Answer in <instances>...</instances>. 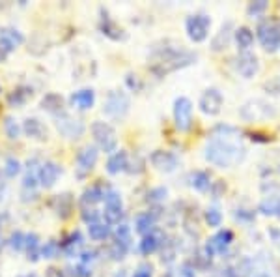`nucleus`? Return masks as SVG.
Returning a JSON list of instances; mask_svg holds the SVG:
<instances>
[{
  "mask_svg": "<svg viewBox=\"0 0 280 277\" xmlns=\"http://www.w3.org/2000/svg\"><path fill=\"white\" fill-rule=\"evenodd\" d=\"M125 251H127V245L116 240V242L112 244V247H110V255H112V259H116V261H118V259H124Z\"/></svg>",
  "mask_w": 280,
  "mask_h": 277,
  "instance_id": "e433bc0d",
  "label": "nucleus"
},
{
  "mask_svg": "<svg viewBox=\"0 0 280 277\" xmlns=\"http://www.w3.org/2000/svg\"><path fill=\"white\" fill-rule=\"evenodd\" d=\"M150 161L151 165L161 171V173H172L178 168V158L176 154L172 152H167V150H155V152L150 156Z\"/></svg>",
  "mask_w": 280,
  "mask_h": 277,
  "instance_id": "4468645a",
  "label": "nucleus"
},
{
  "mask_svg": "<svg viewBox=\"0 0 280 277\" xmlns=\"http://www.w3.org/2000/svg\"><path fill=\"white\" fill-rule=\"evenodd\" d=\"M25 41L22 38V34L13 27H4L0 28V49L6 51V53H10V51L17 49L19 45Z\"/></svg>",
  "mask_w": 280,
  "mask_h": 277,
  "instance_id": "2eb2a0df",
  "label": "nucleus"
},
{
  "mask_svg": "<svg viewBox=\"0 0 280 277\" xmlns=\"http://www.w3.org/2000/svg\"><path fill=\"white\" fill-rule=\"evenodd\" d=\"M62 105H64V99L60 98L58 94H47V96L41 99V107H43L45 111H51V113L62 111Z\"/></svg>",
  "mask_w": 280,
  "mask_h": 277,
  "instance_id": "a878e982",
  "label": "nucleus"
},
{
  "mask_svg": "<svg viewBox=\"0 0 280 277\" xmlns=\"http://www.w3.org/2000/svg\"><path fill=\"white\" fill-rule=\"evenodd\" d=\"M222 103H224V98H222L221 90H217V88H207V90L200 96L198 107H200V111L204 114H207V116H217V114L221 113Z\"/></svg>",
  "mask_w": 280,
  "mask_h": 277,
  "instance_id": "1a4fd4ad",
  "label": "nucleus"
},
{
  "mask_svg": "<svg viewBox=\"0 0 280 277\" xmlns=\"http://www.w3.org/2000/svg\"><path fill=\"white\" fill-rule=\"evenodd\" d=\"M258 39L267 53H275L280 47V23L265 19L258 25Z\"/></svg>",
  "mask_w": 280,
  "mask_h": 277,
  "instance_id": "7ed1b4c3",
  "label": "nucleus"
},
{
  "mask_svg": "<svg viewBox=\"0 0 280 277\" xmlns=\"http://www.w3.org/2000/svg\"><path fill=\"white\" fill-rule=\"evenodd\" d=\"M205 221H207V225L213 228L221 227L222 223V214L217 210V208H207L205 210Z\"/></svg>",
  "mask_w": 280,
  "mask_h": 277,
  "instance_id": "2f4dec72",
  "label": "nucleus"
},
{
  "mask_svg": "<svg viewBox=\"0 0 280 277\" xmlns=\"http://www.w3.org/2000/svg\"><path fill=\"white\" fill-rule=\"evenodd\" d=\"M196 60V55L194 53H189V51L178 49V47H165L162 49H157L153 53V62H151L150 70L155 73L157 77H165L172 71L179 70V68H185V66L193 64Z\"/></svg>",
  "mask_w": 280,
  "mask_h": 277,
  "instance_id": "f03ea898",
  "label": "nucleus"
},
{
  "mask_svg": "<svg viewBox=\"0 0 280 277\" xmlns=\"http://www.w3.org/2000/svg\"><path fill=\"white\" fill-rule=\"evenodd\" d=\"M234 36H236V45L237 49L241 51V53H247L250 47H252L254 44V32L250 30L248 27H239L234 32Z\"/></svg>",
  "mask_w": 280,
  "mask_h": 277,
  "instance_id": "6ab92c4d",
  "label": "nucleus"
},
{
  "mask_svg": "<svg viewBox=\"0 0 280 277\" xmlns=\"http://www.w3.org/2000/svg\"><path fill=\"white\" fill-rule=\"evenodd\" d=\"M25 247L28 251V259H32L36 261L38 259V247H39V242H38V236L36 234H28L27 238H25Z\"/></svg>",
  "mask_w": 280,
  "mask_h": 277,
  "instance_id": "c756f323",
  "label": "nucleus"
},
{
  "mask_svg": "<svg viewBox=\"0 0 280 277\" xmlns=\"http://www.w3.org/2000/svg\"><path fill=\"white\" fill-rule=\"evenodd\" d=\"M133 277H151V272H146V270H138Z\"/></svg>",
  "mask_w": 280,
  "mask_h": 277,
  "instance_id": "a18cd8bd",
  "label": "nucleus"
},
{
  "mask_svg": "<svg viewBox=\"0 0 280 277\" xmlns=\"http://www.w3.org/2000/svg\"><path fill=\"white\" fill-rule=\"evenodd\" d=\"M30 96H32V90H28V88H17V90H13V94L10 96V103L19 107V105L25 103Z\"/></svg>",
  "mask_w": 280,
  "mask_h": 277,
  "instance_id": "7c9ffc66",
  "label": "nucleus"
},
{
  "mask_svg": "<svg viewBox=\"0 0 280 277\" xmlns=\"http://www.w3.org/2000/svg\"><path fill=\"white\" fill-rule=\"evenodd\" d=\"M222 131L221 135H213L211 141L207 142V146L204 150L205 161H209L211 165H215L219 168H230L239 165L247 156L245 146H241V142L237 141L236 130L230 125L219 127Z\"/></svg>",
  "mask_w": 280,
  "mask_h": 277,
  "instance_id": "f257e3e1",
  "label": "nucleus"
},
{
  "mask_svg": "<svg viewBox=\"0 0 280 277\" xmlns=\"http://www.w3.org/2000/svg\"><path fill=\"white\" fill-rule=\"evenodd\" d=\"M19 173H21V163H19L15 158H10L8 161H6V174L13 178V176Z\"/></svg>",
  "mask_w": 280,
  "mask_h": 277,
  "instance_id": "c9c22d12",
  "label": "nucleus"
},
{
  "mask_svg": "<svg viewBox=\"0 0 280 277\" xmlns=\"http://www.w3.org/2000/svg\"><path fill=\"white\" fill-rule=\"evenodd\" d=\"M129 98L120 90H112L108 92L105 103H103V113L107 114L108 118L120 120L124 118L125 114L129 113Z\"/></svg>",
  "mask_w": 280,
  "mask_h": 277,
  "instance_id": "39448f33",
  "label": "nucleus"
},
{
  "mask_svg": "<svg viewBox=\"0 0 280 277\" xmlns=\"http://www.w3.org/2000/svg\"><path fill=\"white\" fill-rule=\"evenodd\" d=\"M136 232L142 234V236H148V234L153 232V218L150 214H140L136 218Z\"/></svg>",
  "mask_w": 280,
  "mask_h": 277,
  "instance_id": "393cba45",
  "label": "nucleus"
},
{
  "mask_svg": "<svg viewBox=\"0 0 280 277\" xmlns=\"http://www.w3.org/2000/svg\"><path fill=\"white\" fill-rule=\"evenodd\" d=\"M94 255H96L94 251H84V253H82V261H84V262L94 261Z\"/></svg>",
  "mask_w": 280,
  "mask_h": 277,
  "instance_id": "c03bdc74",
  "label": "nucleus"
},
{
  "mask_svg": "<svg viewBox=\"0 0 280 277\" xmlns=\"http://www.w3.org/2000/svg\"><path fill=\"white\" fill-rule=\"evenodd\" d=\"M209 28H211V19L204 13H196V15H191L185 21V30H187V36L191 41L194 44H202L204 39H207L209 36Z\"/></svg>",
  "mask_w": 280,
  "mask_h": 277,
  "instance_id": "423d86ee",
  "label": "nucleus"
},
{
  "mask_svg": "<svg viewBox=\"0 0 280 277\" xmlns=\"http://www.w3.org/2000/svg\"><path fill=\"white\" fill-rule=\"evenodd\" d=\"M25 234L22 232H15L13 236H11V242H10V245L13 247V249H22L25 247Z\"/></svg>",
  "mask_w": 280,
  "mask_h": 277,
  "instance_id": "4c0bfd02",
  "label": "nucleus"
},
{
  "mask_svg": "<svg viewBox=\"0 0 280 277\" xmlns=\"http://www.w3.org/2000/svg\"><path fill=\"white\" fill-rule=\"evenodd\" d=\"M278 173H280V165H278Z\"/></svg>",
  "mask_w": 280,
  "mask_h": 277,
  "instance_id": "8fccbe9b",
  "label": "nucleus"
},
{
  "mask_svg": "<svg viewBox=\"0 0 280 277\" xmlns=\"http://www.w3.org/2000/svg\"><path fill=\"white\" fill-rule=\"evenodd\" d=\"M234 242V232L232 230H219V232L213 236V238L207 242V245H205V255L213 257L215 253H224V251L230 247V244Z\"/></svg>",
  "mask_w": 280,
  "mask_h": 277,
  "instance_id": "f8f14e48",
  "label": "nucleus"
},
{
  "mask_svg": "<svg viewBox=\"0 0 280 277\" xmlns=\"http://www.w3.org/2000/svg\"><path fill=\"white\" fill-rule=\"evenodd\" d=\"M174 124L179 131H187L193 124V101L185 96L174 101Z\"/></svg>",
  "mask_w": 280,
  "mask_h": 277,
  "instance_id": "0eeeda50",
  "label": "nucleus"
},
{
  "mask_svg": "<svg viewBox=\"0 0 280 277\" xmlns=\"http://www.w3.org/2000/svg\"><path fill=\"white\" fill-rule=\"evenodd\" d=\"M97 163V148L96 146H84L77 156V176L84 178L94 165Z\"/></svg>",
  "mask_w": 280,
  "mask_h": 277,
  "instance_id": "ddd939ff",
  "label": "nucleus"
},
{
  "mask_svg": "<svg viewBox=\"0 0 280 277\" xmlns=\"http://www.w3.org/2000/svg\"><path fill=\"white\" fill-rule=\"evenodd\" d=\"M127 84H129L131 90H140V82H138V79H136V75H135V81H133V73L127 75Z\"/></svg>",
  "mask_w": 280,
  "mask_h": 277,
  "instance_id": "a19ab883",
  "label": "nucleus"
},
{
  "mask_svg": "<svg viewBox=\"0 0 280 277\" xmlns=\"http://www.w3.org/2000/svg\"><path fill=\"white\" fill-rule=\"evenodd\" d=\"M4 60H6V51L0 49V62H4Z\"/></svg>",
  "mask_w": 280,
  "mask_h": 277,
  "instance_id": "de8ad7c7",
  "label": "nucleus"
},
{
  "mask_svg": "<svg viewBox=\"0 0 280 277\" xmlns=\"http://www.w3.org/2000/svg\"><path fill=\"white\" fill-rule=\"evenodd\" d=\"M189 184H191V187H194L196 191H207L211 189V176L207 173H204V171H194V173H191V176H189Z\"/></svg>",
  "mask_w": 280,
  "mask_h": 277,
  "instance_id": "4be33fe9",
  "label": "nucleus"
},
{
  "mask_svg": "<svg viewBox=\"0 0 280 277\" xmlns=\"http://www.w3.org/2000/svg\"><path fill=\"white\" fill-rule=\"evenodd\" d=\"M159 240H157V236L153 232L148 234V236H144L142 238V242H140V253H144V255H150V253H153V251L159 247Z\"/></svg>",
  "mask_w": 280,
  "mask_h": 277,
  "instance_id": "c85d7f7f",
  "label": "nucleus"
},
{
  "mask_svg": "<svg viewBox=\"0 0 280 277\" xmlns=\"http://www.w3.org/2000/svg\"><path fill=\"white\" fill-rule=\"evenodd\" d=\"M178 277H196L194 275V268H191L189 264H183L178 270Z\"/></svg>",
  "mask_w": 280,
  "mask_h": 277,
  "instance_id": "58836bf2",
  "label": "nucleus"
},
{
  "mask_svg": "<svg viewBox=\"0 0 280 277\" xmlns=\"http://www.w3.org/2000/svg\"><path fill=\"white\" fill-rule=\"evenodd\" d=\"M265 10H267V2H265V0H260V2H250V4H248V8H247L248 15L252 17V19H254V17L258 19V17L262 15Z\"/></svg>",
  "mask_w": 280,
  "mask_h": 277,
  "instance_id": "72a5a7b5",
  "label": "nucleus"
},
{
  "mask_svg": "<svg viewBox=\"0 0 280 277\" xmlns=\"http://www.w3.org/2000/svg\"><path fill=\"white\" fill-rule=\"evenodd\" d=\"M22 130L30 139H36V141H45L47 139V127L38 118H27L25 124H22Z\"/></svg>",
  "mask_w": 280,
  "mask_h": 277,
  "instance_id": "f3484780",
  "label": "nucleus"
},
{
  "mask_svg": "<svg viewBox=\"0 0 280 277\" xmlns=\"http://www.w3.org/2000/svg\"><path fill=\"white\" fill-rule=\"evenodd\" d=\"M60 174H62V168L54 163V161H45V163H41L38 168V182L43 185V187H53V185L56 184Z\"/></svg>",
  "mask_w": 280,
  "mask_h": 277,
  "instance_id": "dca6fc26",
  "label": "nucleus"
},
{
  "mask_svg": "<svg viewBox=\"0 0 280 277\" xmlns=\"http://www.w3.org/2000/svg\"><path fill=\"white\" fill-rule=\"evenodd\" d=\"M45 277H64V275H62V272H60L58 268H49Z\"/></svg>",
  "mask_w": 280,
  "mask_h": 277,
  "instance_id": "37998d69",
  "label": "nucleus"
},
{
  "mask_svg": "<svg viewBox=\"0 0 280 277\" xmlns=\"http://www.w3.org/2000/svg\"><path fill=\"white\" fill-rule=\"evenodd\" d=\"M101 28H103V34H107L108 38H112V39H124L125 38L124 28H120L118 25H116L114 21H110L108 17H105Z\"/></svg>",
  "mask_w": 280,
  "mask_h": 277,
  "instance_id": "b1692460",
  "label": "nucleus"
},
{
  "mask_svg": "<svg viewBox=\"0 0 280 277\" xmlns=\"http://www.w3.org/2000/svg\"><path fill=\"white\" fill-rule=\"evenodd\" d=\"M56 127L67 139H79L84 133V124L79 118H75V116H71L67 113H60L56 116Z\"/></svg>",
  "mask_w": 280,
  "mask_h": 277,
  "instance_id": "9d476101",
  "label": "nucleus"
},
{
  "mask_svg": "<svg viewBox=\"0 0 280 277\" xmlns=\"http://www.w3.org/2000/svg\"><path fill=\"white\" fill-rule=\"evenodd\" d=\"M75 275L77 277H90L92 275V272H88V268L84 266V264H81V266L75 268Z\"/></svg>",
  "mask_w": 280,
  "mask_h": 277,
  "instance_id": "ea45409f",
  "label": "nucleus"
},
{
  "mask_svg": "<svg viewBox=\"0 0 280 277\" xmlns=\"http://www.w3.org/2000/svg\"><path fill=\"white\" fill-rule=\"evenodd\" d=\"M224 189H226V185H224V182H222V180H217L215 189H213V195L219 197V195H221V191H224Z\"/></svg>",
  "mask_w": 280,
  "mask_h": 277,
  "instance_id": "79ce46f5",
  "label": "nucleus"
},
{
  "mask_svg": "<svg viewBox=\"0 0 280 277\" xmlns=\"http://www.w3.org/2000/svg\"><path fill=\"white\" fill-rule=\"evenodd\" d=\"M56 255H58V244L53 240L41 247V257H45V259H54Z\"/></svg>",
  "mask_w": 280,
  "mask_h": 277,
  "instance_id": "f704fd0d",
  "label": "nucleus"
},
{
  "mask_svg": "<svg viewBox=\"0 0 280 277\" xmlns=\"http://www.w3.org/2000/svg\"><path fill=\"white\" fill-rule=\"evenodd\" d=\"M105 221L118 223L124 216V202H122V195L116 189H108L105 193Z\"/></svg>",
  "mask_w": 280,
  "mask_h": 277,
  "instance_id": "6e6552de",
  "label": "nucleus"
},
{
  "mask_svg": "<svg viewBox=\"0 0 280 277\" xmlns=\"http://www.w3.org/2000/svg\"><path fill=\"white\" fill-rule=\"evenodd\" d=\"M88 232H90V238L92 240H105L108 236V232H110V228H108V223H92L90 227H88Z\"/></svg>",
  "mask_w": 280,
  "mask_h": 277,
  "instance_id": "bb28decb",
  "label": "nucleus"
},
{
  "mask_svg": "<svg viewBox=\"0 0 280 277\" xmlns=\"http://www.w3.org/2000/svg\"><path fill=\"white\" fill-rule=\"evenodd\" d=\"M260 212L264 214V216H271V218L280 219V197L278 195L265 197L264 201L260 202Z\"/></svg>",
  "mask_w": 280,
  "mask_h": 277,
  "instance_id": "aec40b11",
  "label": "nucleus"
},
{
  "mask_svg": "<svg viewBox=\"0 0 280 277\" xmlns=\"http://www.w3.org/2000/svg\"><path fill=\"white\" fill-rule=\"evenodd\" d=\"M114 277H127V273H125V270H120V272L116 273Z\"/></svg>",
  "mask_w": 280,
  "mask_h": 277,
  "instance_id": "49530a36",
  "label": "nucleus"
},
{
  "mask_svg": "<svg viewBox=\"0 0 280 277\" xmlns=\"http://www.w3.org/2000/svg\"><path fill=\"white\" fill-rule=\"evenodd\" d=\"M92 133H94V139H96V142H97V146L101 148L103 152H107V154L116 152L118 137H116V131H114L112 125L107 124V122H94Z\"/></svg>",
  "mask_w": 280,
  "mask_h": 277,
  "instance_id": "20e7f679",
  "label": "nucleus"
},
{
  "mask_svg": "<svg viewBox=\"0 0 280 277\" xmlns=\"http://www.w3.org/2000/svg\"><path fill=\"white\" fill-rule=\"evenodd\" d=\"M256 277H269L267 273H260V275H256Z\"/></svg>",
  "mask_w": 280,
  "mask_h": 277,
  "instance_id": "09e8293b",
  "label": "nucleus"
},
{
  "mask_svg": "<svg viewBox=\"0 0 280 277\" xmlns=\"http://www.w3.org/2000/svg\"><path fill=\"white\" fill-rule=\"evenodd\" d=\"M236 68L237 73L243 77V79H252L256 73L260 71V58L254 53L247 51V53H239L236 60Z\"/></svg>",
  "mask_w": 280,
  "mask_h": 277,
  "instance_id": "9b49d317",
  "label": "nucleus"
},
{
  "mask_svg": "<svg viewBox=\"0 0 280 277\" xmlns=\"http://www.w3.org/2000/svg\"><path fill=\"white\" fill-rule=\"evenodd\" d=\"M230 30H232V23H226V25L219 30V34L213 38V41H211V49L213 51L226 49L228 44H230V38H232V32H230Z\"/></svg>",
  "mask_w": 280,
  "mask_h": 277,
  "instance_id": "5701e85b",
  "label": "nucleus"
},
{
  "mask_svg": "<svg viewBox=\"0 0 280 277\" xmlns=\"http://www.w3.org/2000/svg\"><path fill=\"white\" fill-rule=\"evenodd\" d=\"M4 131H6V135L10 137V139H19L21 127H19V124H17V120L6 118V122H4Z\"/></svg>",
  "mask_w": 280,
  "mask_h": 277,
  "instance_id": "473e14b6",
  "label": "nucleus"
},
{
  "mask_svg": "<svg viewBox=\"0 0 280 277\" xmlns=\"http://www.w3.org/2000/svg\"><path fill=\"white\" fill-rule=\"evenodd\" d=\"M94 101H96V92L92 88H84V90H79L71 96V103L79 107V109L86 111V109H92L94 107Z\"/></svg>",
  "mask_w": 280,
  "mask_h": 277,
  "instance_id": "a211bd4d",
  "label": "nucleus"
},
{
  "mask_svg": "<svg viewBox=\"0 0 280 277\" xmlns=\"http://www.w3.org/2000/svg\"><path fill=\"white\" fill-rule=\"evenodd\" d=\"M105 193H107V191H103L101 185H94V187H90V189L84 193L82 202H84V204H96V202L105 199Z\"/></svg>",
  "mask_w": 280,
  "mask_h": 277,
  "instance_id": "cd10ccee",
  "label": "nucleus"
},
{
  "mask_svg": "<svg viewBox=\"0 0 280 277\" xmlns=\"http://www.w3.org/2000/svg\"><path fill=\"white\" fill-rule=\"evenodd\" d=\"M127 168V154L124 150H120V152H114L107 161V173L108 174H118L122 171Z\"/></svg>",
  "mask_w": 280,
  "mask_h": 277,
  "instance_id": "412c9836",
  "label": "nucleus"
}]
</instances>
